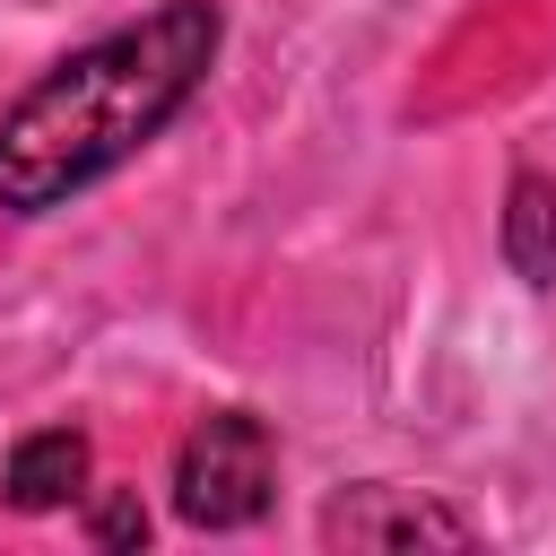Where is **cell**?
<instances>
[{"label":"cell","mask_w":556,"mask_h":556,"mask_svg":"<svg viewBox=\"0 0 556 556\" xmlns=\"http://www.w3.org/2000/svg\"><path fill=\"white\" fill-rule=\"evenodd\" d=\"M87 530H96L104 547H139V539H148V513H139V495H104Z\"/></svg>","instance_id":"cell-6"},{"label":"cell","mask_w":556,"mask_h":556,"mask_svg":"<svg viewBox=\"0 0 556 556\" xmlns=\"http://www.w3.org/2000/svg\"><path fill=\"white\" fill-rule=\"evenodd\" d=\"M226 17L208 0H165L96 43H78L70 61H52L9 113H0V208L9 217H43L61 200H78L87 182H104L113 165H130L208 78Z\"/></svg>","instance_id":"cell-1"},{"label":"cell","mask_w":556,"mask_h":556,"mask_svg":"<svg viewBox=\"0 0 556 556\" xmlns=\"http://www.w3.org/2000/svg\"><path fill=\"white\" fill-rule=\"evenodd\" d=\"M321 539L330 547H469L478 530L417 486H348L321 513Z\"/></svg>","instance_id":"cell-3"},{"label":"cell","mask_w":556,"mask_h":556,"mask_svg":"<svg viewBox=\"0 0 556 556\" xmlns=\"http://www.w3.org/2000/svg\"><path fill=\"white\" fill-rule=\"evenodd\" d=\"M504 261L530 287H556V174H513L504 191Z\"/></svg>","instance_id":"cell-5"},{"label":"cell","mask_w":556,"mask_h":556,"mask_svg":"<svg viewBox=\"0 0 556 556\" xmlns=\"http://www.w3.org/2000/svg\"><path fill=\"white\" fill-rule=\"evenodd\" d=\"M269 486H278V452H269V426L252 408H208L182 452H174V513L191 530H243L269 513Z\"/></svg>","instance_id":"cell-2"},{"label":"cell","mask_w":556,"mask_h":556,"mask_svg":"<svg viewBox=\"0 0 556 556\" xmlns=\"http://www.w3.org/2000/svg\"><path fill=\"white\" fill-rule=\"evenodd\" d=\"M70 495H87V434L78 426H43L9 452V504L17 513H61Z\"/></svg>","instance_id":"cell-4"}]
</instances>
